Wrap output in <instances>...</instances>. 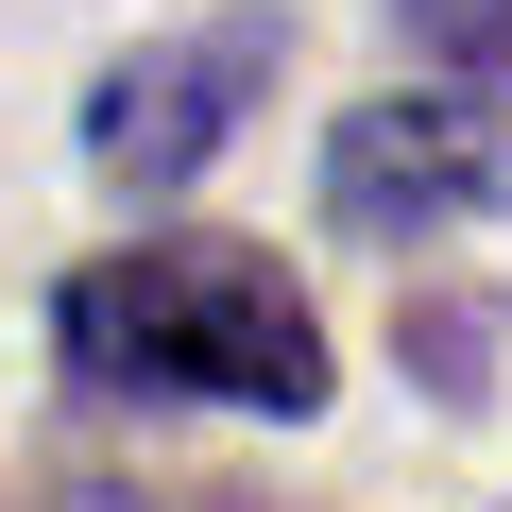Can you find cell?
I'll use <instances>...</instances> for the list:
<instances>
[{"label": "cell", "mask_w": 512, "mask_h": 512, "mask_svg": "<svg viewBox=\"0 0 512 512\" xmlns=\"http://www.w3.org/2000/svg\"><path fill=\"white\" fill-rule=\"evenodd\" d=\"M69 376L86 393H205V410H325V325L274 256H103L69 274Z\"/></svg>", "instance_id": "cell-1"}, {"label": "cell", "mask_w": 512, "mask_h": 512, "mask_svg": "<svg viewBox=\"0 0 512 512\" xmlns=\"http://www.w3.org/2000/svg\"><path fill=\"white\" fill-rule=\"evenodd\" d=\"M274 69H291V35L256 18V0H239V18H205V35H154L137 69H103V103H86V154H103L120 188H188V171L222 154V120L274 86Z\"/></svg>", "instance_id": "cell-2"}, {"label": "cell", "mask_w": 512, "mask_h": 512, "mask_svg": "<svg viewBox=\"0 0 512 512\" xmlns=\"http://www.w3.org/2000/svg\"><path fill=\"white\" fill-rule=\"evenodd\" d=\"M495 188H512V120L495 103H359L342 154H325L342 222H444V205H495Z\"/></svg>", "instance_id": "cell-3"}]
</instances>
